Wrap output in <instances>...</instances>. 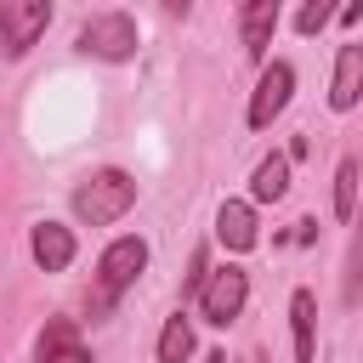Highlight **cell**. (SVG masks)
<instances>
[{
	"label": "cell",
	"mask_w": 363,
	"mask_h": 363,
	"mask_svg": "<svg viewBox=\"0 0 363 363\" xmlns=\"http://www.w3.org/2000/svg\"><path fill=\"white\" fill-rule=\"evenodd\" d=\"M193 346H199V340H193V312H187V306H176V312L164 318L159 340H153V357H159V363H187V357H193Z\"/></svg>",
	"instance_id": "13"
},
{
	"label": "cell",
	"mask_w": 363,
	"mask_h": 363,
	"mask_svg": "<svg viewBox=\"0 0 363 363\" xmlns=\"http://www.w3.org/2000/svg\"><path fill=\"white\" fill-rule=\"evenodd\" d=\"M216 244L227 250V255H250L255 244H261V221H255V204L250 199H221L216 204Z\"/></svg>",
	"instance_id": "8"
},
{
	"label": "cell",
	"mask_w": 363,
	"mask_h": 363,
	"mask_svg": "<svg viewBox=\"0 0 363 363\" xmlns=\"http://www.w3.org/2000/svg\"><path fill=\"white\" fill-rule=\"evenodd\" d=\"M142 272H147V238H142V233H119V238H108L102 255H96L91 289H85V312H91V323H102V318L136 289Z\"/></svg>",
	"instance_id": "1"
},
{
	"label": "cell",
	"mask_w": 363,
	"mask_h": 363,
	"mask_svg": "<svg viewBox=\"0 0 363 363\" xmlns=\"http://www.w3.org/2000/svg\"><path fill=\"white\" fill-rule=\"evenodd\" d=\"M363 102V40L335 45V74H329V113H352Z\"/></svg>",
	"instance_id": "10"
},
{
	"label": "cell",
	"mask_w": 363,
	"mask_h": 363,
	"mask_svg": "<svg viewBox=\"0 0 363 363\" xmlns=\"http://www.w3.org/2000/svg\"><path fill=\"white\" fill-rule=\"evenodd\" d=\"M68 204H74L79 227H113V221H125L136 210V176L119 170V164H102V170H91V176L74 182Z\"/></svg>",
	"instance_id": "2"
},
{
	"label": "cell",
	"mask_w": 363,
	"mask_h": 363,
	"mask_svg": "<svg viewBox=\"0 0 363 363\" xmlns=\"http://www.w3.org/2000/svg\"><path fill=\"white\" fill-rule=\"evenodd\" d=\"M289 340H295V363H318V295L312 289H289Z\"/></svg>",
	"instance_id": "12"
},
{
	"label": "cell",
	"mask_w": 363,
	"mask_h": 363,
	"mask_svg": "<svg viewBox=\"0 0 363 363\" xmlns=\"http://www.w3.org/2000/svg\"><path fill=\"white\" fill-rule=\"evenodd\" d=\"M289 193V153H267L250 170V204H278Z\"/></svg>",
	"instance_id": "14"
},
{
	"label": "cell",
	"mask_w": 363,
	"mask_h": 363,
	"mask_svg": "<svg viewBox=\"0 0 363 363\" xmlns=\"http://www.w3.org/2000/svg\"><path fill=\"white\" fill-rule=\"evenodd\" d=\"M51 0H6L0 6V45H6V62H23L34 45H40V34L51 28Z\"/></svg>",
	"instance_id": "4"
},
{
	"label": "cell",
	"mask_w": 363,
	"mask_h": 363,
	"mask_svg": "<svg viewBox=\"0 0 363 363\" xmlns=\"http://www.w3.org/2000/svg\"><path fill=\"white\" fill-rule=\"evenodd\" d=\"M323 227H318V216H306V221H295V244H312Z\"/></svg>",
	"instance_id": "19"
},
{
	"label": "cell",
	"mask_w": 363,
	"mask_h": 363,
	"mask_svg": "<svg viewBox=\"0 0 363 363\" xmlns=\"http://www.w3.org/2000/svg\"><path fill=\"white\" fill-rule=\"evenodd\" d=\"M210 244H199L193 255H187V272H182V301H199L204 295V284H210Z\"/></svg>",
	"instance_id": "17"
},
{
	"label": "cell",
	"mask_w": 363,
	"mask_h": 363,
	"mask_svg": "<svg viewBox=\"0 0 363 363\" xmlns=\"http://www.w3.org/2000/svg\"><path fill=\"white\" fill-rule=\"evenodd\" d=\"M34 363H91V346L79 335V318H45L34 340Z\"/></svg>",
	"instance_id": "11"
},
{
	"label": "cell",
	"mask_w": 363,
	"mask_h": 363,
	"mask_svg": "<svg viewBox=\"0 0 363 363\" xmlns=\"http://www.w3.org/2000/svg\"><path fill=\"white\" fill-rule=\"evenodd\" d=\"M357 301H363V216L352 221V244L340 261V306H357Z\"/></svg>",
	"instance_id": "16"
},
{
	"label": "cell",
	"mask_w": 363,
	"mask_h": 363,
	"mask_svg": "<svg viewBox=\"0 0 363 363\" xmlns=\"http://www.w3.org/2000/svg\"><path fill=\"white\" fill-rule=\"evenodd\" d=\"M289 96H295V62H284V57H272L261 74H255V91H250V108H244V125L250 130H272V119L289 108Z\"/></svg>",
	"instance_id": "6"
},
{
	"label": "cell",
	"mask_w": 363,
	"mask_h": 363,
	"mask_svg": "<svg viewBox=\"0 0 363 363\" xmlns=\"http://www.w3.org/2000/svg\"><path fill=\"white\" fill-rule=\"evenodd\" d=\"M244 301H250V272H244L238 261H221V267L210 272L204 295H199V318H204L210 329H227L233 318H244Z\"/></svg>",
	"instance_id": "5"
},
{
	"label": "cell",
	"mask_w": 363,
	"mask_h": 363,
	"mask_svg": "<svg viewBox=\"0 0 363 363\" xmlns=\"http://www.w3.org/2000/svg\"><path fill=\"white\" fill-rule=\"evenodd\" d=\"M28 255H34L40 272H68L74 255H79V238H74L68 221H34L28 227Z\"/></svg>",
	"instance_id": "9"
},
{
	"label": "cell",
	"mask_w": 363,
	"mask_h": 363,
	"mask_svg": "<svg viewBox=\"0 0 363 363\" xmlns=\"http://www.w3.org/2000/svg\"><path fill=\"white\" fill-rule=\"evenodd\" d=\"M233 17H238V45H244V57H250L255 68H267V45H272V34H278V23H284V6H278V0H244Z\"/></svg>",
	"instance_id": "7"
},
{
	"label": "cell",
	"mask_w": 363,
	"mask_h": 363,
	"mask_svg": "<svg viewBox=\"0 0 363 363\" xmlns=\"http://www.w3.org/2000/svg\"><path fill=\"white\" fill-rule=\"evenodd\" d=\"M335 17H340V11H335L329 0H306V6L295 11V34H301V40H312V34H323Z\"/></svg>",
	"instance_id": "18"
},
{
	"label": "cell",
	"mask_w": 363,
	"mask_h": 363,
	"mask_svg": "<svg viewBox=\"0 0 363 363\" xmlns=\"http://www.w3.org/2000/svg\"><path fill=\"white\" fill-rule=\"evenodd\" d=\"M357 199H363V164H357V153H346L335 164V199H329L335 221H357Z\"/></svg>",
	"instance_id": "15"
},
{
	"label": "cell",
	"mask_w": 363,
	"mask_h": 363,
	"mask_svg": "<svg viewBox=\"0 0 363 363\" xmlns=\"http://www.w3.org/2000/svg\"><path fill=\"white\" fill-rule=\"evenodd\" d=\"M74 51H85V57H96V62H130V57L142 51V28H136L130 11L108 6V11H91V17L79 23Z\"/></svg>",
	"instance_id": "3"
}]
</instances>
